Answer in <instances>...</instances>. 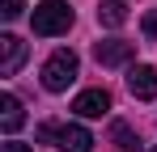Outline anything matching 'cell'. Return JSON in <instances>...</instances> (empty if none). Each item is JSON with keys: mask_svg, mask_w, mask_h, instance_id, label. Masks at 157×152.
<instances>
[{"mask_svg": "<svg viewBox=\"0 0 157 152\" xmlns=\"http://www.w3.org/2000/svg\"><path fill=\"white\" fill-rule=\"evenodd\" d=\"M21 63H26V42L17 34H0V72L13 76Z\"/></svg>", "mask_w": 157, "mask_h": 152, "instance_id": "cell-6", "label": "cell"}, {"mask_svg": "<svg viewBox=\"0 0 157 152\" xmlns=\"http://www.w3.org/2000/svg\"><path fill=\"white\" fill-rule=\"evenodd\" d=\"M110 139L119 144V152H140V139H136V131L128 123H115L110 127Z\"/></svg>", "mask_w": 157, "mask_h": 152, "instance_id": "cell-10", "label": "cell"}, {"mask_svg": "<svg viewBox=\"0 0 157 152\" xmlns=\"http://www.w3.org/2000/svg\"><path fill=\"white\" fill-rule=\"evenodd\" d=\"M98 21H102L106 30H119V25L128 21V4H123V0H102V4H98Z\"/></svg>", "mask_w": 157, "mask_h": 152, "instance_id": "cell-9", "label": "cell"}, {"mask_svg": "<svg viewBox=\"0 0 157 152\" xmlns=\"http://www.w3.org/2000/svg\"><path fill=\"white\" fill-rule=\"evenodd\" d=\"M55 148L59 152H94V135L81 123H64V127H55Z\"/></svg>", "mask_w": 157, "mask_h": 152, "instance_id": "cell-3", "label": "cell"}, {"mask_svg": "<svg viewBox=\"0 0 157 152\" xmlns=\"http://www.w3.org/2000/svg\"><path fill=\"white\" fill-rule=\"evenodd\" d=\"M72 110H77L81 118H102L106 110H110V93H106V89H85V93L72 101Z\"/></svg>", "mask_w": 157, "mask_h": 152, "instance_id": "cell-7", "label": "cell"}, {"mask_svg": "<svg viewBox=\"0 0 157 152\" xmlns=\"http://www.w3.org/2000/svg\"><path fill=\"white\" fill-rule=\"evenodd\" d=\"M0 17L4 21H17L21 17V0H0Z\"/></svg>", "mask_w": 157, "mask_h": 152, "instance_id": "cell-11", "label": "cell"}, {"mask_svg": "<svg viewBox=\"0 0 157 152\" xmlns=\"http://www.w3.org/2000/svg\"><path fill=\"white\" fill-rule=\"evenodd\" d=\"M34 34H43V38H55V34H68V25H72V9L64 4V0H43V4H34Z\"/></svg>", "mask_w": 157, "mask_h": 152, "instance_id": "cell-1", "label": "cell"}, {"mask_svg": "<svg viewBox=\"0 0 157 152\" xmlns=\"http://www.w3.org/2000/svg\"><path fill=\"white\" fill-rule=\"evenodd\" d=\"M0 152H34L30 144H17V139H9V144H0Z\"/></svg>", "mask_w": 157, "mask_h": 152, "instance_id": "cell-13", "label": "cell"}, {"mask_svg": "<svg viewBox=\"0 0 157 152\" xmlns=\"http://www.w3.org/2000/svg\"><path fill=\"white\" fill-rule=\"evenodd\" d=\"M144 38H153V42H157V9L144 17Z\"/></svg>", "mask_w": 157, "mask_h": 152, "instance_id": "cell-12", "label": "cell"}, {"mask_svg": "<svg viewBox=\"0 0 157 152\" xmlns=\"http://www.w3.org/2000/svg\"><path fill=\"white\" fill-rule=\"evenodd\" d=\"M128 89L136 101H153L157 97V68H149V63H136L128 72Z\"/></svg>", "mask_w": 157, "mask_h": 152, "instance_id": "cell-4", "label": "cell"}, {"mask_svg": "<svg viewBox=\"0 0 157 152\" xmlns=\"http://www.w3.org/2000/svg\"><path fill=\"white\" fill-rule=\"evenodd\" d=\"M132 51H136V42L106 38V42H98V47H94V55H98V63H102V68H123V63L132 59Z\"/></svg>", "mask_w": 157, "mask_h": 152, "instance_id": "cell-5", "label": "cell"}, {"mask_svg": "<svg viewBox=\"0 0 157 152\" xmlns=\"http://www.w3.org/2000/svg\"><path fill=\"white\" fill-rule=\"evenodd\" d=\"M153 152H157V148H153Z\"/></svg>", "mask_w": 157, "mask_h": 152, "instance_id": "cell-14", "label": "cell"}, {"mask_svg": "<svg viewBox=\"0 0 157 152\" xmlns=\"http://www.w3.org/2000/svg\"><path fill=\"white\" fill-rule=\"evenodd\" d=\"M21 123H26L21 101L13 97V93H4V97H0V131H4V135H13V131H21Z\"/></svg>", "mask_w": 157, "mask_h": 152, "instance_id": "cell-8", "label": "cell"}, {"mask_svg": "<svg viewBox=\"0 0 157 152\" xmlns=\"http://www.w3.org/2000/svg\"><path fill=\"white\" fill-rule=\"evenodd\" d=\"M77 72H81L77 55H72V51H55L51 59L43 63V85H47L51 93H64V89L77 80Z\"/></svg>", "mask_w": 157, "mask_h": 152, "instance_id": "cell-2", "label": "cell"}]
</instances>
